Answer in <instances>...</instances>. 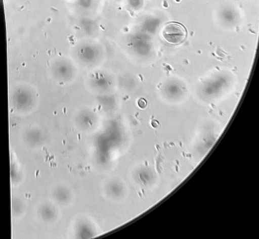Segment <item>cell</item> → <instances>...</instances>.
Here are the masks:
<instances>
[{
    "label": "cell",
    "mask_w": 259,
    "mask_h": 239,
    "mask_svg": "<svg viewBox=\"0 0 259 239\" xmlns=\"http://www.w3.org/2000/svg\"><path fill=\"white\" fill-rule=\"evenodd\" d=\"M188 31L186 27L182 23L171 21L167 22L162 30L164 40L172 45H179L186 39Z\"/></svg>",
    "instance_id": "6da1fadb"
},
{
    "label": "cell",
    "mask_w": 259,
    "mask_h": 239,
    "mask_svg": "<svg viewBox=\"0 0 259 239\" xmlns=\"http://www.w3.org/2000/svg\"><path fill=\"white\" fill-rule=\"evenodd\" d=\"M12 215L14 219H23L27 212L28 204L25 199L18 195L14 196L12 203Z\"/></svg>",
    "instance_id": "7a4b0ae2"
},
{
    "label": "cell",
    "mask_w": 259,
    "mask_h": 239,
    "mask_svg": "<svg viewBox=\"0 0 259 239\" xmlns=\"http://www.w3.org/2000/svg\"><path fill=\"white\" fill-rule=\"evenodd\" d=\"M138 105L141 108H145L147 105V102L145 99L141 98L138 101Z\"/></svg>",
    "instance_id": "3957f363"
}]
</instances>
